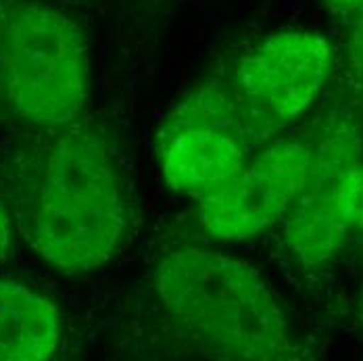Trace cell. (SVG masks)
I'll list each match as a JSON object with an SVG mask.
<instances>
[{"label":"cell","mask_w":363,"mask_h":361,"mask_svg":"<svg viewBox=\"0 0 363 361\" xmlns=\"http://www.w3.org/2000/svg\"><path fill=\"white\" fill-rule=\"evenodd\" d=\"M0 194L19 236L63 274L103 267L128 232L117 152L101 126L82 117L19 128L0 146Z\"/></svg>","instance_id":"cell-1"},{"label":"cell","mask_w":363,"mask_h":361,"mask_svg":"<svg viewBox=\"0 0 363 361\" xmlns=\"http://www.w3.org/2000/svg\"><path fill=\"white\" fill-rule=\"evenodd\" d=\"M152 290L167 324L211 360H289L298 351L278 301L240 259L186 247L165 255Z\"/></svg>","instance_id":"cell-2"},{"label":"cell","mask_w":363,"mask_h":361,"mask_svg":"<svg viewBox=\"0 0 363 361\" xmlns=\"http://www.w3.org/2000/svg\"><path fill=\"white\" fill-rule=\"evenodd\" d=\"M84 26L46 0H0V123L50 128L90 101Z\"/></svg>","instance_id":"cell-3"},{"label":"cell","mask_w":363,"mask_h":361,"mask_svg":"<svg viewBox=\"0 0 363 361\" xmlns=\"http://www.w3.org/2000/svg\"><path fill=\"white\" fill-rule=\"evenodd\" d=\"M245 103L205 86L174 109L157 134L165 184L196 201L234 180L249 161L251 132H263Z\"/></svg>","instance_id":"cell-4"},{"label":"cell","mask_w":363,"mask_h":361,"mask_svg":"<svg viewBox=\"0 0 363 361\" xmlns=\"http://www.w3.org/2000/svg\"><path fill=\"white\" fill-rule=\"evenodd\" d=\"M311 170L313 150L305 143L272 140L228 186L199 201L201 226L223 243L253 238L286 216Z\"/></svg>","instance_id":"cell-5"},{"label":"cell","mask_w":363,"mask_h":361,"mask_svg":"<svg viewBox=\"0 0 363 361\" xmlns=\"http://www.w3.org/2000/svg\"><path fill=\"white\" fill-rule=\"evenodd\" d=\"M332 72L330 42L318 32L282 30L261 40L238 67V96L261 130L301 117Z\"/></svg>","instance_id":"cell-6"},{"label":"cell","mask_w":363,"mask_h":361,"mask_svg":"<svg viewBox=\"0 0 363 361\" xmlns=\"http://www.w3.org/2000/svg\"><path fill=\"white\" fill-rule=\"evenodd\" d=\"M351 148L340 138L320 146V152H313L309 180L286 211V243L305 265L324 263L345 240L349 226L334 207L332 186L345 167L357 161L351 157Z\"/></svg>","instance_id":"cell-7"},{"label":"cell","mask_w":363,"mask_h":361,"mask_svg":"<svg viewBox=\"0 0 363 361\" xmlns=\"http://www.w3.org/2000/svg\"><path fill=\"white\" fill-rule=\"evenodd\" d=\"M57 305L17 282H0V361H42L61 345Z\"/></svg>","instance_id":"cell-8"},{"label":"cell","mask_w":363,"mask_h":361,"mask_svg":"<svg viewBox=\"0 0 363 361\" xmlns=\"http://www.w3.org/2000/svg\"><path fill=\"white\" fill-rule=\"evenodd\" d=\"M334 207L349 228L363 230V161L345 167L332 186Z\"/></svg>","instance_id":"cell-9"},{"label":"cell","mask_w":363,"mask_h":361,"mask_svg":"<svg viewBox=\"0 0 363 361\" xmlns=\"http://www.w3.org/2000/svg\"><path fill=\"white\" fill-rule=\"evenodd\" d=\"M11 236H13V216H11V209H9L6 201L0 194V265L9 257Z\"/></svg>","instance_id":"cell-10"},{"label":"cell","mask_w":363,"mask_h":361,"mask_svg":"<svg viewBox=\"0 0 363 361\" xmlns=\"http://www.w3.org/2000/svg\"><path fill=\"white\" fill-rule=\"evenodd\" d=\"M326 4L345 15H363V0H326Z\"/></svg>","instance_id":"cell-11"}]
</instances>
